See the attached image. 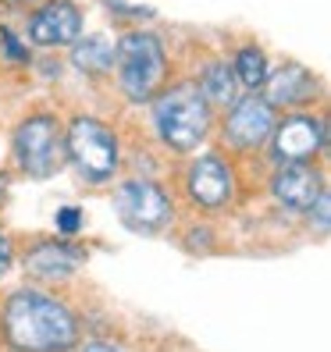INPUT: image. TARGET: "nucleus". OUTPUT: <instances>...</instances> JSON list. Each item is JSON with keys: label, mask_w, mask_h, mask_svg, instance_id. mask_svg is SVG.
<instances>
[{"label": "nucleus", "mask_w": 331, "mask_h": 352, "mask_svg": "<svg viewBox=\"0 0 331 352\" xmlns=\"http://www.w3.org/2000/svg\"><path fill=\"white\" fill-rule=\"evenodd\" d=\"M0 335L14 352H72L82 327L75 309L39 288H18L0 309Z\"/></svg>", "instance_id": "f257e3e1"}, {"label": "nucleus", "mask_w": 331, "mask_h": 352, "mask_svg": "<svg viewBox=\"0 0 331 352\" xmlns=\"http://www.w3.org/2000/svg\"><path fill=\"white\" fill-rule=\"evenodd\" d=\"M153 129L157 139L171 153H196L214 132V107L203 100L193 78L168 82L153 100Z\"/></svg>", "instance_id": "f03ea898"}, {"label": "nucleus", "mask_w": 331, "mask_h": 352, "mask_svg": "<svg viewBox=\"0 0 331 352\" xmlns=\"http://www.w3.org/2000/svg\"><path fill=\"white\" fill-rule=\"evenodd\" d=\"M171 78V57L164 39L150 29H129L114 43V82L136 107L150 103Z\"/></svg>", "instance_id": "7ed1b4c3"}, {"label": "nucleus", "mask_w": 331, "mask_h": 352, "mask_svg": "<svg viewBox=\"0 0 331 352\" xmlns=\"http://www.w3.org/2000/svg\"><path fill=\"white\" fill-rule=\"evenodd\" d=\"M65 160L86 185H107L121 171V139L93 114H75L65 125Z\"/></svg>", "instance_id": "20e7f679"}, {"label": "nucleus", "mask_w": 331, "mask_h": 352, "mask_svg": "<svg viewBox=\"0 0 331 352\" xmlns=\"http://www.w3.org/2000/svg\"><path fill=\"white\" fill-rule=\"evenodd\" d=\"M14 168L25 178H54L65 168V121L54 111H32L11 132Z\"/></svg>", "instance_id": "39448f33"}, {"label": "nucleus", "mask_w": 331, "mask_h": 352, "mask_svg": "<svg viewBox=\"0 0 331 352\" xmlns=\"http://www.w3.org/2000/svg\"><path fill=\"white\" fill-rule=\"evenodd\" d=\"M111 206L118 221L136 235H160L175 217L171 192L153 178H125L118 182V189L111 196Z\"/></svg>", "instance_id": "423d86ee"}, {"label": "nucleus", "mask_w": 331, "mask_h": 352, "mask_svg": "<svg viewBox=\"0 0 331 352\" xmlns=\"http://www.w3.org/2000/svg\"><path fill=\"white\" fill-rule=\"evenodd\" d=\"M275 121H278V111L264 100V93H242L232 107H224L217 135L232 153L250 157V153L267 150V139H271V132H275Z\"/></svg>", "instance_id": "0eeeda50"}, {"label": "nucleus", "mask_w": 331, "mask_h": 352, "mask_svg": "<svg viewBox=\"0 0 331 352\" xmlns=\"http://www.w3.org/2000/svg\"><path fill=\"white\" fill-rule=\"evenodd\" d=\"M267 150L278 164H310L328 150V118L321 111H285L275 121Z\"/></svg>", "instance_id": "6e6552de"}, {"label": "nucleus", "mask_w": 331, "mask_h": 352, "mask_svg": "<svg viewBox=\"0 0 331 352\" xmlns=\"http://www.w3.org/2000/svg\"><path fill=\"white\" fill-rule=\"evenodd\" d=\"M185 196L196 210H224L235 199V168L232 160L206 150L200 157H193V164L185 168Z\"/></svg>", "instance_id": "1a4fd4ad"}, {"label": "nucleus", "mask_w": 331, "mask_h": 352, "mask_svg": "<svg viewBox=\"0 0 331 352\" xmlns=\"http://www.w3.org/2000/svg\"><path fill=\"white\" fill-rule=\"evenodd\" d=\"M86 22L75 0H43L25 18V36L32 47H72Z\"/></svg>", "instance_id": "9d476101"}, {"label": "nucleus", "mask_w": 331, "mask_h": 352, "mask_svg": "<svg viewBox=\"0 0 331 352\" xmlns=\"http://www.w3.org/2000/svg\"><path fill=\"white\" fill-rule=\"evenodd\" d=\"M264 100L271 103L275 111H306V107H314V103L321 100L324 86H321V78L296 65V60H285L281 68L275 72H267L264 78Z\"/></svg>", "instance_id": "9b49d317"}, {"label": "nucleus", "mask_w": 331, "mask_h": 352, "mask_svg": "<svg viewBox=\"0 0 331 352\" xmlns=\"http://www.w3.org/2000/svg\"><path fill=\"white\" fill-rule=\"evenodd\" d=\"M86 260H89V250H82V245H75L68 239H43L22 256V267L32 281L50 285V281L75 278L86 267Z\"/></svg>", "instance_id": "f8f14e48"}, {"label": "nucleus", "mask_w": 331, "mask_h": 352, "mask_svg": "<svg viewBox=\"0 0 331 352\" xmlns=\"http://www.w3.org/2000/svg\"><path fill=\"white\" fill-rule=\"evenodd\" d=\"M328 189L324 185V175L317 168V160L310 164H278L275 175H271V196L278 206L292 214H306L314 199Z\"/></svg>", "instance_id": "ddd939ff"}, {"label": "nucleus", "mask_w": 331, "mask_h": 352, "mask_svg": "<svg viewBox=\"0 0 331 352\" xmlns=\"http://www.w3.org/2000/svg\"><path fill=\"white\" fill-rule=\"evenodd\" d=\"M193 82H196V89L203 93V100L211 103L214 111L232 107V103L242 96V86H239V78H235V72H232V60H224V57L206 60Z\"/></svg>", "instance_id": "4468645a"}, {"label": "nucleus", "mask_w": 331, "mask_h": 352, "mask_svg": "<svg viewBox=\"0 0 331 352\" xmlns=\"http://www.w3.org/2000/svg\"><path fill=\"white\" fill-rule=\"evenodd\" d=\"M72 65L86 78H107L114 72V39L103 32L78 36L72 43Z\"/></svg>", "instance_id": "2eb2a0df"}, {"label": "nucleus", "mask_w": 331, "mask_h": 352, "mask_svg": "<svg viewBox=\"0 0 331 352\" xmlns=\"http://www.w3.org/2000/svg\"><path fill=\"white\" fill-rule=\"evenodd\" d=\"M232 72H235V78H239L242 93H260L267 72H271L264 47H260V43H242V47L235 50V57H232Z\"/></svg>", "instance_id": "dca6fc26"}, {"label": "nucleus", "mask_w": 331, "mask_h": 352, "mask_svg": "<svg viewBox=\"0 0 331 352\" xmlns=\"http://www.w3.org/2000/svg\"><path fill=\"white\" fill-rule=\"evenodd\" d=\"M0 54H4V60H11V65H32L29 47L18 39V32L11 25H0Z\"/></svg>", "instance_id": "f3484780"}, {"label": "nucleus", "mask_w": 331, "mask_h": 352, "mask_svg": "<svg viewBox=\"0 0 331 352\" xmlns=\"http://www.w3.org/2000/svg\"><path fill=\"white\" fill-rule=\"evenodd\" d=\"M54 224H57V232L65 235V239H72L78 228H82V210H78V206H61L57 217H54Z\"/></svg>", "instance_id": "a211bd4d"}, {"label": "nucleus", "mask_w": 331, "mask_h": 352, "mask_svg": "<svg viewBox=\"0 0 331 352\" xmlns=\"http://www.w3.org/2000/svg\"><path fill=\"white\" fill-rule=\"evenodd\" d=\"M306 217H310V224H317V232H328V224H331V196H328V189L314 199V206L306 210Z\"/></svg>", "instance_id": "6ab92c4d"}, {"label": "nucleus", "mask_w": 331, "mask_h": 352, "mask_svg": "<svg viewBox=\"0 0 331 352\" xmlns=\"http://www.w3.org/2000/svg\"><path fill=\"white\" fill-rule=\"evenodd\" d=\"M11 263H14V242L0 232V278L11 271Z\"/></svg>", "instance_id": "aec40b11"}, {"label": "nucleus", "mask_w": 331, "mask_h": 352, "mask_svg": "<svg viewBox=\"0 0 331 352\" xmlns=\"http://www.w3.org/2000/svg\"><path fill=\"white\" fill-rule=\"evenodd\" d=\"M0 4H8V8H14V11H32V8L43 4V0H0Z\"/></svg>", "instance_id": "412c9836"}, {"label": "nucleus", "mask_w": 331, "mask_h": 352, "mask_svg": "<svg viewBox=\"0 0 331 352\" xmlns=\"http://www.w3.org/2000/svg\"><path fill=\"white\" fill-rule=\"evenodd\" d=\"M82 352H121L118 345H107V342H86L82 345Z\"/></svg>", "instance_id": "4be33fe9"}, {"label": "nucleus", "mask_w": 331, "mask_h": 352, "mask_svg": "<svg viewBox=\"0 0 331 352\" xmlns=\"http://www.w3.org/2000/svg\"><path fill=\"white\" fill-rule=\"evenodd\" d=\"M8 185H11V178H8V171H0V203L8 199Z\"/></svg>", "instance_id": "5701e85b"}]
</instances>
